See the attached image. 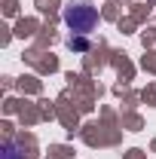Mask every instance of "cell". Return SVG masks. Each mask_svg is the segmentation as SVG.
<instances>
[{
    "mask_svg": "<svg viewBox=\"0 0 156 159\" xmlns=\"http://www.w3.org/2000/svg\"><path fill=\"white\" fill-rule=\"evenodd\" d=\"M61 16H64V25L74 34H92L98 25V9L89 3H67Z\"/></svg>",
    "mask_w": 156,
    "mask_h": 159,
    "instance_id": "1",
    "label": "cell"
},
{
    "mask_svg": "<svg viewBox=\"0 0 156 159\" xmlns=\"http://www.w3.org/2000/svg\"><path fill=\"white\" fill-rule=\"evenodd\" d=\"M3 159H21L19 150H16V144H6V147H3Z\"/></svg>",
    "mask_w": 156,
    "mask_h": 159,
    "instance_id": "2",
    "label": "cell"
}]
</instances>
